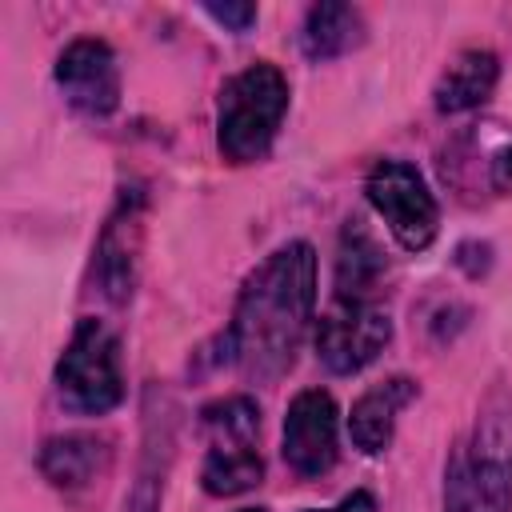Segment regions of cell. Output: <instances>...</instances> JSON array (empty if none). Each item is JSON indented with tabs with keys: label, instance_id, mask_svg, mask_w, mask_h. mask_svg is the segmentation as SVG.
Listing matches in <instances>:
<instances>
[{
	"label": "cell",
	"instance_id": "6da1fadb",
	"mask_svg": "<svg viewBox=\"0 0 512 512\" xmlns=\"http://www.w3.org/2000/svg\"><path fill=\"white\" fill-rule=\"evenodd\" d=\"M316 308V252L304 240L276 248L240 288L236 316L224 332L228 360L248 380H280L304 344Z\"/></svg>",
	"mask_w": 512,
	"mask_h": 512
},
{
	"label": "cell",
	"instance_id": "7a4b0ae2",
	"mask_svg": "<svg viewBox=\"0 0 512 512\" xmlns=\"http://www.w3.org/2000/svg\"><path fill=\"white\" fill-rule=\"evenodd\" d=\"M288 112V80L280 76L276 64H248L220 88V108H216V144L224 160L232 164H252L260 160Z\"/></svg>",
	"mask_w": 512,
	"mask_h": 512
},
{
	"label": "cell",
	"instance_id": "3957f363",
	"mask_svg": "<svg viewBox=\"0 0 512 512\" xmlns=\"http://www.w3.org/2000/svg\"><path fill=\"white\" fill-rule=\"evenodd\" d=\"M204 424V468L200 480L212 496H240L260 484L264 460L256 452L260 436V408L248 396H228L216 400L200 412Z\"/></svg>",
	"mask_w": 512,
	"mask_h": 512
},
{
	"label": "cell",
	"instance_id": "277c9868",
	"mask_svg": "<svg viewBox=\"0 0 512 512\" xmlns=\"http://www.w3.org/2000/svg\"><path fill=\"white\" fill-rule=\"evenodd\" d=\"M56 392L72 412L104 416L124 400L120 376V344L104 320H80L60 364H56Z\"/></svg>",
	"mask_w": 512,
	"mask_h": 512
},
{
	"label": "cell",
	"instance_id": "5b68a950",
	"mask_svg": "<svg viewBox=\"0 0 512 512\" xmlns=\"http://www.w3.org/2000/svg\"><path fill=\"white\" fill-rule=\"evenodd\" d=\"M364 192H368V204L388 224V232L396 236L400 248L424 252L436 240L440 208H436L424 176L412 164H404V160H380L368 172Z\"/></svg>",
	"mask_w": 512,
	"mask_h": 512
},
{
	"label": "cell",
	"instance_id": "8992f818",
	"mask_svg": "<svg viewBox=\"0 0 512 512\" xmlns=\"http://www.w3.org/2000/svg\"><path fill=\"white\" fill-rule=\"evenodd\" d=\"M392 340V320L376 300H332L316 324V356L328 372L352 376L372 364Z\"/></svg>",
	"mask_w": 512,
	"mask_h": 512
},
{
	"label": "cell",
	"instance_id": "52a82bcc",
	"mask_svg": "<svg viewBox=\"0 0 512 512\" xmlns=\"http://www.w3.org/2000/svg\"><path fill=\"white\" fill-rule=\"evenodd\" d=\"M56 84L64 100L84 116H108L120 104V68L104 40H72L56 60Z\"/></svg>",
	"mask_w": 512,
	"mask_h": 512
},
{
	"label": "cell",
	"instance_id": "ba28073f",
	"mask_svg": "<svg viewBox=\"0 0 512 512\" xmlns=\"http://www.w3.org/2000/svg\"><path fill=\"white\" fill-rule=\"evenodd\" d=\"M284 460L296 476H324L336 464V404L320 388H304L284 416Z\"/></svg>",
	"mask_w": 512,
	"mask_h": 512
},
{
	"label": "cell",
	"instance_id": "9c48e42d",
	"mask_svg": "<svg viewBox=\"0 0 512 512\" xmlns=\"http://www.w3.org/2000/svg\"><path fill=\"white\" fill-rule=\"evenodd\" d=\"M140 196H124L120 208L108 216L100 244H96V280L100 292L112 304H124L136 284V260H140Z\"/></svg>",
	"mask_w": 512,
	"mask_h": 512
},
{
	"label": "cell",
	"instance_id": "30bf717a",
	"mask_svg": "<svg viewBox=\"0 0 512 512\" xmlns=\"http://www.w3.org/2000/svg\"><path fill=\"white\" fill-rule=\"evenodd\" d=\"M416 400V380L408 376H388L380 384H372L356 404H352V416H348V436L360 452L376 456L392 444V432H396V416Z\"/></svg>",
	"mask_w": 512,
	"mask_h": 512
},
{
	"label": "cell",
	"instance_id": "8fae6325",
	"mask_svg": "<svg viewBox=\"0 0 512 512\" xmlns=\"http://www.w3.org/2000/svg\"><path fill=\"white\" fill-rule=\"evenodd\" d=\"M500 80V60L488 52V48H464L436 80L432 88V104L440 112H468V108H480L492 88Z\"/></svg>",
	"mask_w": 512,
	"mask_h": 512
},
{
	"label": "cell",
	"instance_id": "7c38bea8",
	"mask_svg": "<svg viewBox=\"0 0 512 512\" xmlns=\"http://www.w3.org/2000/svg\"><path fill=\"white\" fill-rule=\"evenodd\" d=\"M108 468V440L92 436V432H68V436H52L40 448V472L56 484V488H88L100 472Z\"/></svg>",
	"mask_w": 512,
	"mask_h": 512
},
{
	"label": "cell",
	"instance_id": "4fadbf2b",
	"mask_svg": "<svg viewBox=\"0 0 512 512\" xmlns=\"http://www.w3.org/2000/svg\"><path fill=\"white\" fill-rule=\"evenodd\" d=\"M364 44V20L352 4H336V0H324V4H312L308 16H304V28H300V48L308 60H336L352 48Z\"/></svg>",
	"mask_w": 512,
	"mask_h": 512
},
{
	"label": "cell",
	"instance_id": "5bb4252c",
	"mask_svg": "<svg viewBox=\"0 0 512 512\" xmlns=\"http://www.w3.org/2000/svg\"><path fill=\"white\" fill-rule=\"evenodd\" d=\"M384 276V252L380 244L364 232L360 220H348L340 236V256H336V296L340 300H376V284Z\"/></svg>",
	"mask_w": 512,
	"mask_h": 512
},
{
	"label": "cell",
	"instance_id": "9a60e30c",
	"mask_svg": "<svg viewBox=\"0 0 512 512\" xmlns=\"http://www.w3.org/2000/svg\"><path fill=\"white\" fill-rule=\"evenodd\" d=\"M160 508V476L144 464L136 476V488L124 496V512H156Z\"/></svg>",
	"mask_w": 512,
	"mask_h": 512
},
{
	"label": "cell",
	"instance_id": "2e32d148",
	"mask_svg": "<svg viewBox=\"0 0 512 512\" xmlns=\"http://www.w3.org/2000/svg\"><path fill=\"white\" fill-rule=\"evenodd\" d=\"M204 12H208L216 24L232 28V32H248V28L256 24V8H252V4H204Z\"/></svg>",
	"mask_w": 512,
	"mask_h": 512
},
{
	"label": "cell",
	"instance_id": "e0dca14e",
	"mask_svg": "<svg viewBox=\"0 0 512 512\" xmlns=\"http://www.w3.org/2000/svg\"><path fill=\"white\" fill-rule=\"evenodd\" d=\"M488 176L496 192H512V144H504L492 160H488Z\"/></svg>",
	"mask_w": 512,
	"mask_h": 512
},
{
	"label": "cell",
	"instance_id": "ac0fdd59",
	"mask_svg": "<svg viewBox=\"0 0 512 512\" xmlns=\"http://www.w3.org/2000/svg\"><path fill=\"white\" fill-rule=\"evenodd\" d=\"M308 512H376V500H372V492H352L336 508H308Z\"/></svg>",
	"mask_w": 512,
	"mask_h": 512
},
{
	"label": "cell",
	"instance_id": "d6986e66",
	"mask_svg": "<svg viewBox=\"0 0 512 512\" xmlns=\"http://www.w3.org/2000/svg\"><path fill=\"white\" fill-rule=\"evenodd\" d=\"M240 512H268V508H240Z\"/></svg>",
	"mask_w": 512,
	"mask_h": 512
}]
</instances>
